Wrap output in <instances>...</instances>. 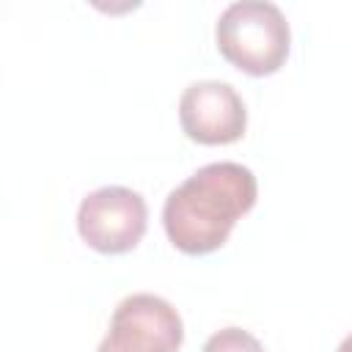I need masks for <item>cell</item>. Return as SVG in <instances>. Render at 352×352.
Segmentation results:
<instances>
[{"label": "cell", "mask_w": 352, "mask_h": 352, "mask_svg": "<svg viewBox=\"0 0 352 352\" xmlns=\"http://www.w3.org/2000/svg\"><path fill=\"white\" fill-rule=\"evenodd\" d=\"M146 226L148 209L143 195L121 184H107L88 192L77 209V231L82 242L107 256L138 248Z\"/></svg>", "instance_id": "3957f363"}, {"label": "cell", "mask_w": 352, "mask_h": 352, "mask_svg": "<svg viewBox=\"0 0 352 352\" xmlns=\"http://www.w3.org/2000/svg\"><path fill=\"white\" fill-rule=\"evenodd\" d=\"M258 182L239 162H209L182 182L162 206L170 245L187 256H204L226 245L236 220L256 206Z\"/></svg>", "instance_id": "6da1fadb"}, {"label": "cell", "mask_w": 352, "mask_h": 352, "mask_svg": "<svg viewBox=\"0 0 352 352\" xmlns=\"http://www.w3.org/2000/svg\"><path fill=\"white\" fill-rule=\"evenodd\" d=\"M201 352H264V346L242 327H223L206 338Z\"/></svg>", "instance_id": "8992f818"}, {"label": "cell", "mask_w": 352, "mask_h": 352, "mask_svg": "<svg viewBox=\"0 0 352 352\" xmlns=\"http://www.w3.org/2000/svg\"><path fill=\"white\" fill-rule=\"evenodd\" d=\"M184 324L179 311L148 292L124 297L96 352H179Z\"/></svg>", "instance_id": "277c9868"}, {"label": "cell", "mask_w": 352, "mask_h": 352, "mask_svg": "<svg viewBox=\"0 0 352 352\" xmlns=\"http://www.w3.org/2000/svg\"><path fill=\"white\" fill-rule=\"evenodd\" d=\"M179 121L190 140L201 146H228L245 135L248 110L234 85L201 80L184 88L179 99Z\"/></svg>", "instance_id": "5b68a950"}, {"label": "cell", "mask_w": 352, "mask_h": 352, "mask_svg": "<svg viewBox=\"0 0 352 352\" xmlns=\"http://www.w3.org/2000/svg\"><path fill=\"white\" fill-rule=\"evenodd\" d=\"M214 41L220 55L250 77L275 74L292 47V30L283 11L267 0H239L231 3L217 25Z\"/></svg>", "instance_id": "7a4b0ae2"}]
</instances>
